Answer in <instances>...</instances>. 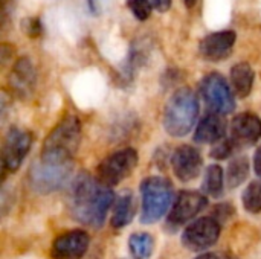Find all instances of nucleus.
<instances>
[{
  "instance_id": "26",
  "label": "nucleus",
  "mask_w": 261,
  "mask_h": 259,
  "mask_svg": "<svg viewBox=\"0 0 261 259\" xmlns=\"http://www.w3.org/2000/svg\"><path fill=\"white\" fill-rule=\"evenodd\" d=\"M150 2H151L153 8L159 12H167L173 3V0H150Z\"/></svg>"
},
{
  "instance_id": "1",
  "label": "nucleus",
  "mask_w": 261,
  "mask_h": 259,
  "mask_svg": "<svg viewBox=\"0 0 261 259\" xmlns=\"http://www.w3.org/2000/svg\"><path fill=\"white\" fill-rule=\"evenodd\" d=\"M115 202L113 191L89 174H80L70 188L69 208L83 224L98 229L104 224L107 212Z\"/></svg>"
},
{
  "instance_id": "13",
  "label": "nucleus",
  "mask_w": 261,
  "mask_h": 259,
  "mask_svg": "<svg viewBox=\"0 0 261 259\" xmlns=\"http://www.w3.org/2000/svg\"><path fill=\"white\" fill-rule=\"evenodd\" d=\"M171 166L174 176L180 182H191L199 176L202 169V156L196 148L190 145L179 147L173 153Z\"/></svg>"
},
{
  "instance_id": "25",
  "label": "nucleus",
  "mask_w": 261,
  "mask_h": 259,
  "mask_svg": "<svg viewBox=\"0 0 261 259\" xmlns=\"http://www.w3.org/2000/svg\"><path fill=\"white\" fill-rule=\"evenodd\" d=\"M23 29H24V32L29 35V37H40L41 35V32H43V24H41V21H40V18H37V17H32V18H26L24 21H23Z\"/></svg>"
},
{
  "instance_id": "4",
  "label": "nucleus",
  "mask_w": 261,
  "mask_h": 259,
  "mask_svg": "<svg viewBox=\"0 0 261 259\" xmlns=\"http://www.w3.org/2000/svg\"><path fill=\"white\" fill-rule=\"evenodd\" d=\"M142 214L141 221L145 224L156 223L170 209L173 200V188L164 177H148L141 183Z\"/></svg>"
},
{
  "instance_id": "22",
  "label": "nucleus",
  "mask_w": 261,
  "mask_h": 259,
  "mask_svg": "<svg viewBox=\"0 0 261 259\" xmlns=\"http://www.w3.org/2000/svg\"><path fill=\"white\" fill-rule=\"evenodd\" d=\"M243 206L251 214L261 212V180L252 182L243 192Z\"/></svg>"
},
{
  "instance_id": "20",
  "label": "nucleus",
  "mask_w": 261,
  "mask_h": 259,
  "mask_svg": "<svg viewBox=\"0 0 261 259\" xmlns=\"http://www.w3.org/2000/svg\"><path fill=\"white\" fill-rule=\"evenodd\" d=\"M128 247H130L132 255L136 259H147L153 253L154 241L148 234L141 232V234H135L130 237Z\"/></svg>"
},
{
  "instance_id": "17",
  "label": "nucleus",
  "mask_w": 261,
  "mask_h": 259,
  "mask_svg": "<svg viewBox=\"0 0 261 259\" xmlns=\"http://www.w3.org/2000/svg\"><path fill=\"white\" fill-rule=\"evenodd\" d=\"M254 79H255L254 69L248 63L242 61V63H237L236 66H232L231 85H232V90L237 93V96L246 98L252 92Z\"/></svg>"
},
{
  "instance_id": "7",
  "label": "nucleus",
  "mask_w": 261,
  "mask_h": 259,
  "mask_svg": "<svg viewBox=\"0 0 261 259\" xmlns=\"http://www.w3.org/2000/svg\"><path fill=\"white\" fill-rule=\"evenodd\" d=\"M138 165V153L133 148L119 150L106 157L98 166V180L106 186H115L127 179Z\"/></svg>"
},
{
  "instance_id": "12",
  "label": "nucleus",
  "mask_w": 261,
  "mask_h": 259,
  "mask_svg": "<svg viewBox=\"0 0 261 259\" xmlns=\"http://www.w3.org/2000/svg\"><path fill=\"white\" fill-rule=\"evenodd\" d=\"M90 238L83 231H70L60 235L50 250L52 259H81L87 252Z\"/></svg>"
},
{
  "instance_id": "6",
  "label": "nucleus",
  "mask_w": 261,
  "mask_h": 259,
  "mask_svg": "<svg viewBox=\"0 0 261 259\" xmlns=\"http://www.w3.org/2000/svg\"><path fill=\"white\" fill-rule=\"evenodd\" d=\"M199 90L206 105L213 110V113L225 116L234 111L236 101L232 90L225 76H222L220 73L213 72L205 75L199 84Z\"/></svg>"
},
{
  "instance_id": "15",
  "label": "nucleus",
  "mask_w": 261,
  "mask_h": 259,
  "mask_svg": "<svg viewBox=\"0 0 261 259\" xmlns=\"http://www.w3.org/2000/svg\"><path fill=\"white\" fill-rule=\"evenodd\" d=\"M35 67L32 64V61L26 56L17 60V63L14 64L11 75H9V84L11 89L21 98L28 96L34 85H35Z\"/></svg>"
},
{
  "instance_id": "16",
  "label": "nucleus",
  "mask_w": 261,
  "mask_h": 259,
  "mask_svg": "<svg viewBox=\"0 0 261 259\" xmlns=\"http://www.w3.org/2000/svg\"><path fill=\"white\" fill-rule=\"evenodd\" d=\"M226 134V121L222 114L210 113L197 125L194 140L197 143H216L223 140Z\"/></svg>"
},
{
  "instance_id": "30",
  "label": "nucleus",
  "mask_w": 261,
  "mask_h": 259,
  "mask_svg": "<svg viewBox=\"0 0 261 259\" xmlns=\"http://www.w3.org/2000/svg\"><path fill=\"white\" fill-rule=\"evenodd\" d=\"M228 259H236V258H232V256H228Z\"/></svg>"
},
{
  "instance_id": "14",
  "label": "nucleus",
  "mask_w": 261,
  "mask_h": 259,
  "mask_svg": "<svg viewBox=\"0 0 261 259\" xmlns=\"http://www.w3.org/2000/svg\"><path fill=\"white\" fill-rule=\"evenodd\" d=\"M261 139V119L252 113H242L232 119L231 140L236 147L254 145Z\"/></svg>"
},
{
  "instance_id": "2",
  "label": "nucleus",
  "mask_w": 261,
  "mask_h": 259,
  "mask_svg": "<svg viewBox=\"0 0 261 259\" xmlns=\"http://www.w3.org/2000/svg\"><path fill=\"white\" fill-rule=\"evenodd\" d=\"M199 114V99L196 93L182 87L167 101L164 110V127L173 137H182L191 131Z\"/></svg>"
},
{
  "instance_id": "29",
  "label": "nucleus",
  "mask_w": 261,
  "mask_h": 259,
  "mask_svg": "<svg viewBox=\"0 0 261 259\" xmlns=\"http://www.w3.org/2000/svg\"><path fill=\"white\" fill-rule=\"evenodd\" d=\"M184 2H185V5H187L188 8H193V6H194V3H196L197 0H184Z\"/></svg>"
},
{
  "instance_id": "10",
  "label": "nucleus",
  "mask_w": 261,
  "mask_h": 259,
  "mask_svg": "<svg viewBox=\"0 0 261 259\" xmlns=\"http://www.w3.org/2000/svg\"><path fill=\"white\" fill-rule=\"evenodd\" d=\"M208 205V198L199 192L193 191H184L176 198L171 212L168 215V226L180 227L196 218L197 214H200Z\"/></svg>"
},
{
  "instance_id": "11",
  "label": "nucleus",
  "mask_w": 261,
  "mask_h": 259,
  "mask_svg": "<svg viewBox=\"0 0 261 259\" xmlns=\"http://www.w3.org/2000/svg\"><path fill=\"white\" fill-rule=\"evenodd\" d=\"M237 34L232 29L216 31L205 35L199 44L200 55L208 61H222L228 58L236 46Z\"/></svg>"
},
{
  "instance_id": "9",
  "label": "nucleus",
  "mask_w": 261,
  "mask_h": 259,
  "mask_svg": "<svg viewBox=\"0 0 261 259\" xmlns=\"http://www.w3.org/2000/svg\"><path fill=\"white\" fill-rule=\"evenodd\" d=\"M220 223L214 217H203L193 221L182 234V244L193 252H200L217 243Z\"/></svg>"
},
{
  "instance_id": "21",
  "label": "nucleus",
  "mask_w": 261,
  "mask_h": 259,
  "mask_svg": "<svg viewBox=\"0 0 261 259\" xmlns=\"http://www.w3.org/2000/svg\"><path fill=\"white\" fill-rule=\"evenodd\" d=\"M249 174V162L246 157H237L234 159L229 166H228V172H226V180L228 185L231 188H237L240 186Z\"/></svg>"
},
{
  "instance_id": "18",
  "label": "nucleus",
  "mask_w": 261,
  "mask_h": 259,
  "mask_svg": "<svg viewBox=\"0 0 261 259\" xmlns=\"http://www.w3.org/2000/svg\"><path fill=\"white\" fill-rule=\"evenodd\" d=\"M133 217H135V200L132 192L125 191L116 200L110 223L115 229H122L132 223Z\"/></svg>"
},
{
  "instance_id": "24",
  "label": "nucleus",
  "mask_w": 261,
  "mask_h": 259,
  "mask_svg": "<svg viewBox=\"0 0 261 259\" xmlns=\"http://www.w3.org/2000/svg\"><path fill=\"white\" fill-rule=\"evenodd\" d=\"M236 148V145L232 143V140L229 139H223V140H220L214 148H213V151H211V156L214 157V159H217V160H223V159H226V157H229L231 154H232V150Z\"/></svg>"
},
{
  "instance_id": "3",
  "label": "nucleus",
  "mask_w": 261,
  "mask_h": 259,
  "mask_svg": "<svg viewBox=\"0 0 261 259\" xmlns=\"http://www.w3.org/2000/svg\"><path fill=\"white\" fill-rule=\"evenodd\" d=\"M81 140V122L76 116L64 118L46 137L41 157L54 162H72Z\"/></svg>"
},
{
  "instance_id": "27",
  "label": "nucleus",
  "mask_w": 261,
  "mask_h": 259,
  "mask_svg": "<svg viewBox=\"0 0 261 259\" xmlns=\"http://www.w3.org/2000/svg\"><path fill=\"white\" fill-rule=\"evenodd\" d=\"M254 169H255L257 176L261 177V145L257 148V151L254 154Z\"/></svg>"
},
{
  "instance_id": "5",
  "label": "nucleus",
  "mask_w": 261,
  "mask_h": 259,
  "mask_svg": "<svg viewBox=\"0 0 261 259\" xmlns=\"http://www.w3.org/2000/svg\"><path fill=\"white\" fill-rule=\"evenodd\" d=\"M73 169V162H54L40 159L31 166L29 183L38 194L55 192L66 185Z\"/></svg>"
},
{
  "instance_id": "8",
  "label": "nucleus",
  "mask_w": 261,
  "mask_h": 259,
  "mask_svg": "<svg viewBox=\"0 0 261 259\" xmlns=\"http://www.w3.org/2000/svg\"><path fill=\"white\" fill-rule=\"evenodd\" d=\"M32 145V134L23 128H11L2 150V166L5 172H15L23 163Z\"/></svg>"
},
{
  "instance_id": "28",
  "label": "nucleus",
  "mask_w": 261,
  "mask_h": 259,
  "mask_svg": "<svg viewBox=\"0 0 261 259\" xmlns=\"http://www.w3.org/2000/svg\"><path fill=\"white\" fill-rule=\"evenodd\" d=\"M196 259H220L216 253H203V255H200V256H197Z\"/></svg>"
},
{
  "instance_id": "19",
  "label": "nucleus",
  "mask_w": 261,
  "mask_h": 259,
  "mask_svg": "<svg viewBox=\"0 0 261 259\" xmlns=\"http://www.w3.org/2000/svg\"><path fill=\"white\" fill-rule=\"evenodd\" d=\"M203 191L206 195L220 197L223 192V169L219 165H211L203 179Z\"/></svg>"
},
{
  "instance_id": "23",
  "label": "nucleus",
  "mask_w": 261,
  "mask_h": 259,
  "mask_svg": "<svg viewBox=\"0 0 261 259\" xmlns=\"http://www.w3.org/2000/svg\"><path fill=\"white\" fill-rule=\"evenodd\" d=\"M127 8L139 21H147L154 9L150 0H127Z\"/></svg>"
}]
</instances>
